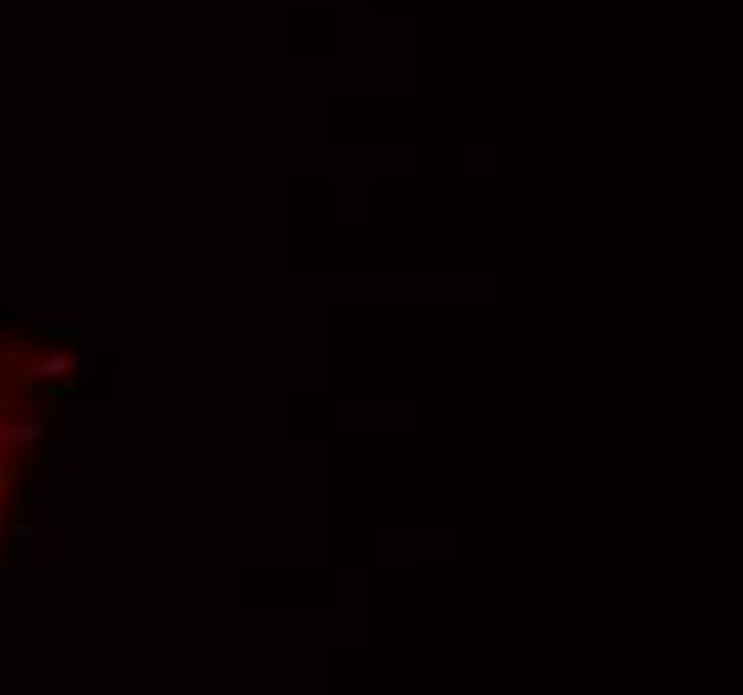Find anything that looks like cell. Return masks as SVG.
Returning a JSON list of instances; mask_svg holds the SVG:
<instances>
[{
	"label": "cell",
	"instance_id": "obj_1",
	"mask_svg": "<svg viewBox=\"0 0 743 695\" xmlns=\"http://www.w3.org/2000/svg\"><path fill=\"white\" fill-rule=\"evenodd\" d=\"M38 450V364L17 332L0 327V524L27 482Z\"/></svg>",
	"mask_w": 743,
	"mask_h": 695
}]
</instances>
